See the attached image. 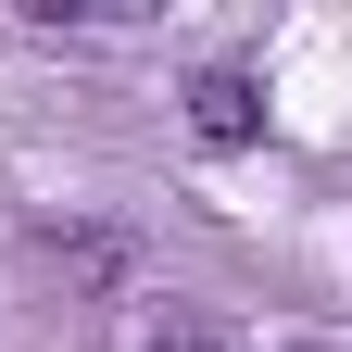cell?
Returning <instances> with one entry per match:
<instances>
[{
	"label": "cell",
	"mask_w": 352,
	"mask_h": 352,
	"mask_svg": "<svg viewBox=\"0 0 352 352\" xmlns=\"http://www.w3.org/2000/svg\"><path fill=\"white\" fill-rule=\"evenodd\" d=\"M189 139H201V151H252V139H264V88H252L239 63H201V76H189Z\"/></svg>",
	"instance_id": "6da1fadb"
},
{
	"label": "cell",
	"mask_w": 352,
	"mask_h": 352,
	"mask_svg": "<svg viewBox=\"0 0 352 352\" xmlns=\"http://www.w3.org/2000/svg\"><path fill=\"white\" fill-rule=\"evenodd\" d=\"M51 264H63L76 289H113L126 277V239H51Z\"/></svg>",
	"instance_id": "7a4b0ae2"
},
{
	"label": "cell",
	"mask_w": 352,
	"mask_h": 352,
	"mask_svg": "<svg viewBox=\"0 0 352 352\" xmlns=\"http://www.w3.org/2000/svg\"><path fill=\"white\" fill-rule=\"evenodd\" d=\"M151 352H227V340H214V327H201V315H176V327H164V340H151Z\"/></svg>",
	"instance_id": "3957f363"
}]
</instances>
